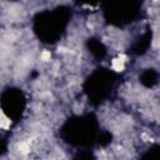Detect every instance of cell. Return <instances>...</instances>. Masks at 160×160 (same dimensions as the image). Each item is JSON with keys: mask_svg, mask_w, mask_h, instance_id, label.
Wrapping results in <instances>:
<instances>
[{"mask_svg": "<svg viewBox=\"0 0 160 160\" xmlns=\"http://www.w3.org/2000/svg\"><path fill=\"white\" fill-rule=\"evenodd\" d=\"M41 58H42V60H45V61H46V60L50 58V52H49V51H44V52H42V55H41Z\"/></svg>", "mask_w": 160, "mask_h": 160, "instance_id": "1", "label": "cell"}]
</instances>
